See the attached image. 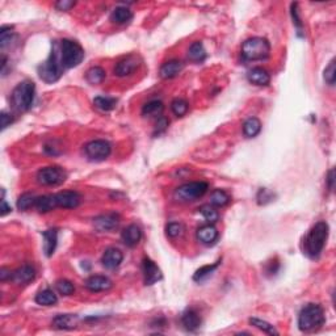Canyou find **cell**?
I'll list each match as a JSON object with an SVG mask.
<instances>
[{"mask_svg":"<svg viewBox=\"0 0 336 336\" xmlns=\"http://www.w3.org/2000/svg\"><path fill=\"white\" fill-rule=\"evenodd\" d=\"M328 233H330V227L324 221L315 223L309 230V233L305 236L304 240V252L309 258H319L324 246H326L327 239H328Z\"/></svg>","mask_w":336,"mask_h":336,"instance_id":"6da1fadb","label":"cell"},{"mask_svg":"<svg viewBox=\"0 0 336 336\" xmlns=\"http://www.w3.org/2000/svg\"><path fill=\"white\" fill-rule=\"evenodd\" d=\"M326 315L322 306L317 304H309L302 307L298 314V328L302 332H311L323 326Z\"/></svg>","mask_w":336,"mask_h":336,"instance_id":"7a4b0ae2","label":"cell"},{"mask_svg":"<svg viewBox=\"0 0 336 336\" xmlns=\"http://www.w3.org/2000/svg\"><path fill=\"white\" fill-rule=\"evenodd\" d=\"M36 97V86L32 80H24L13 88L11 95L13 108L19 112H26L33 107Z\"/></svg>","mask_w":336,"mask_h":336,"instance_id":"3957f363","label":"cell"},{"mask_svg":"<svg viewBox=\"0 0 336 336\" xmlns=\"http://www.w3.org/2000/svg\"><path fill=\"white\" fill-rule=\"evenodd\" d=\"M63 70L65 67L61 61L59 44H55L52 54L49 55V58L38 67V75L45 83H54V81L59 80V78L63 74Z\"/></svg>","mask_w":336,"mask_h":336,"instance_id":"277c9868","label":"cell"},{"mask_svg":"<svg viewBox=\"0 0 336 336\" xmlns=\"http://www.w3.org/2000/svg\"><path fill=\"white\" fill-rule=\"evenodd\" d=\"M271 45L263 37H252L246 39L242 45V57L246 61H262L268 58Z\"/></svg>","mask_w":336,"mask_h":336,"instance_id":"5b68a950","label":"cell"},{"mask_svg":"<svg viewBox=\"0 0 336 336\" xmlns=\"http://www.w3.org/2000/svg\"><path fill=\"white\" fill-rule=\"evenodd\" d=\"M62 65L65 68H72L79 66L84 59V50L78 42L71 39H62L59 42Z\"/></svg>","mask_w":336,"mask_h":336,"instance_id":"8992f818","label":"cell"},{"mask_svg":"<svg viewBox=\"0 0 336 336\" xmlns=\"http://www.w3.org/2000/svg\"><path fill=\"white\" fill-rule=\"evenodd\" d=\"M209 189V185L205 181H191L183 184L175 191V198L181 202H192L201 198Z\"/></svg>","mask_w":336,"mask_h":336,"instance_id":"52a82bcc","label":"cell"},{"mask_svg":"<svg viewBox=\"0 0 336 336\" xmlns=\"http://www.w3.org/2000/svg\"><path fill=\"white\" fill-rule=\"evenodd\" d=\"M67 179V174L63 168L58 165H50V167L41 168L37 172V181L45 187H55V185L63 184Z\"/></svg>","mask_w":336,"mask_h":336,"instance_id":"ba28073f","label":"cell"},{"mask_svg":"<svg viewBox=\"0 0 336 336\" xmlns=\"http://www.w3.org/2000/svg\"><path fill=\"white\" fill-rule=\"evenodd\" d=\"M84 152L90 160H95V162H100V160H105L112 152V146L108 141L104 139H95L91 141L87 145L84 146Z\"/></svg>","mask_w":336,"mask_h":336,"instance_id":"9c48e42d","label":"cell"},{"mask_svg":"<svg viewBox=\"0 0 336 336\" xmlns=\"http://www.w3.org/2000/svg\"><path fill=\"white\" fill-rule=\"evenodd\" d=\"M142 272L145 278V285H154L162 280V271L151 259L145 258L142 262Z\"/></svg>","mask_w":336,"mask_h":336,"instance_id":"30bf717a","label":"cell"},{"mask_svg":"<svg viewBox=\"0 0 336 336\" xmlns=\"http://www.w3.org/2000/svg\"><path fill=\"white\" fill-rule=\"evenodd\" d=\"M120 223V216L116 213H108L103 216L96 217L94 220V226L97 231L105 233V231H112L116 229Z\"/></svg>","mask_w":336,"mask_h":336,"instance_id":"8fae6325","label":"cell"},{"mask_svg":"<svg viewBox=\"0 0 336 336\" xmlns=\"http://www.w3.org/2000/svg\"><path fill=\"white\" fill-rule=\"evenodd\" d=\"M57 205L63 209H75L80 204L81 197L78 192L75 191H63L55 194Z\"/></svg>","mask_w":336,"mask_h":336,"instance_id":"7c38bea8","label":"cell"},{"mask_svg":"<svg viewBox=\"0 0 336 336\" xmlns=\"http://www.w3.org/2000/svg\"><path fill=\"white\" fill-rule=\"evenodd\" d=\"M139 66V59L137 55H129L126 58L121 59L118 63L114 67V75L123 78V76H128V75L133 74L136 71Z\"/></svg>","mask_w":336,"mask_h":336,"instance_id":"4fadbf2b","label":"cell"},{"mask_svg":"<svg viewBox=\"0 0 336 336\" xmlns=\"http://www.w3.org/2000/svg\"><path fill=\"white\" fill-rule=\"evenodd\" d=\"M36 278V269L29 264H25L23 267L17 268L12 272L11 280L17 285H26L32 282Z\"/></svg>","mask_w":336,"mask_h":336,"instance_id":"5bb4252c","label":"cell"},{"mask_svg":"<svg viewBox=\"0 0 336 336\" xmlns=\"http://www.w3.org/2000/svg\"><path fill=\"white\" fill-rule=\"evenodd\" d=\"M86 288L88 289L90 291H92V293H97V291H105L108 290V289L112 288V285H113V282H112V280L108 277H105V276H91V277H88L87 280H86Z\"/></svg>","mask_w":336,"mask_h":336,"instance_id":"9a60e30c","label":"cell"},{"mask_svg":"<svg viewBox=\"0 0 336 336\" xmlns=\"http://www.w3.org/2000/svg\"><path fill=\"white\" fill-rule=\"evenodd\" d=\"M123 260V254L118 248L114 247H109L105 249L101 258V263L107 269H114L122 263Z\"/></svg>","mask_w":336,"mask_h":336,"instance_id":"2e32d148","label":"cell"},{"mask_svg":"<svg viewBox=\"0 0 336 336\" xmlns=\"http://www.w3.org/2000/svg\"><path fill=\"white\" fill-rule=\"evenodd\" d=\"M121 239H122L125 246L133 248L142 239V231L137 225H129L121 234Z\"/></svg>","mask_w":336,"mask_h":336,"instance_id":"e0dca14e","label":"cell"},{"mask_svg":"<svg viewBox=\"0 0 336 336\" xmlns=\"http://www.w3.org/2000/svg\"><path fill=\"white\" fill-rule=\"evenodd\" d=\"M184 68V63L178 59H171V61L165 62L163 63L160 70H159V74H160V78L162 79H172L175 76H178Z\"/></svg>","mask_w":336,"mask_h":336,"instance_id":"ac0fdd59","label":"cell"},{"mask_svg":"<svg viewBox=\"0 0 336 336\" xmlns=\"http://www.w3.org/2000/svg\"><path fill=\"white\" fill-rule=\"evenodd\" d=\"M197 239L205 246H212L218 239V230L212 223L204 225L197 230Z\"/></svg>","mask_w":336,"mask_h":336,"instance_id":"d6986e66","label":"cell"},{"mask_svg":"<svg viewBox=\"0 0 336 336\" xmlns=\"http://www.w3.org/2000/svg\"><path fill=\"white\" fill-rule=\"evenodd\" d=\"M58 243V230L50 229L44 233V252L48 258L53 256Z\"/></svg>","mask_w":336,"mask_h":336,"instance_id":"ffe728a7","label":"cell"},{"mask_svg":"<svg viewBox=\"0 0 336 336\" xmlns=\"http://www.w3.org/2000/svg\"><path fill=\"white\" fill-rule=\"evenodd\" d=\"M78 323V317L72 314H61L53 320V326L58 330H72Z\"/></svg>","mask_w":336,"mask_h":336,"instance_id":"44dd1931","label":"cell"},{"mask_svg":"<svg viewBox=\"0 0 336 336\" xmlns=\"http://www.w3.org/2000/svg\"><path fill=\"white\" fill-rule=\"evenodd\" d=\"M181 323L185 327V330L191 331H197L201 326V318L194 310H187L183 317H181Z\"/></svg>","mask_w":336,"mask_h":336,"instance_id":"7402d4cb","label":"cell"},{"mask_svg":"<svg viewBox=\"0 0 336 336\" xmlns=\"http://www.w3.org/2000/svg\"><path fill=\"white\" fill-rule=\"evenodd\" d=\"M247 78L252 84H256V86H268L269 81H271L269 74L262 67H255L249 70Z\"/></svg>","mask_w":336,"mask_h":336,"instance_id":"603a6c76","label":"cell"},{"mask_svg":"<svg viewBox=\"0 0 336 336\" xmlns=\"http://www.w3.org/2000/svg\"><path fill=\"white\" fill-rule=\"evenodd\" d=\"M133 19V12L126 8V7H117L114 8L112 15H110V21L117 25H123V24H128L130 20Z\"/></svg>","mask_w":336,"mask_h":336,"instance_id":"cb8c5ba5","label":"cell"},{"mask_svg":"<svg viewBox=\"0 0 336 336\" xmlns=\"http://www.w3.org/2000/svg\"><path fill=\"white\" fill-rule=\"evenodd\" d=\"M36 209L38 210L39 213H49L52 212L54 207H57V200H55V194H46V196H39L36 198V204H34Z\"/></svg>","mask_w":336,"mask_h":336,"instance_id":"d4e9b609","label":"cell"},{"mask_svg":"<svg viewBox=\"0 0 336 336\" xmlns=\"http://www.w3.org/2000/svg\"><path fill=\"white\" fill-rule=\"evenodd\" d=\"M262 132V122L256 117H249L243 123V134L247 138H255Z\"/></svg>","mask_w":336,"mask_h":336,"instance_id":"484cf974","label":"cell"},{"mask_svg":"<svg viewBox=\"0 0 336 336\" xmlns=\"http://www.w3.org/2000/svg\"><path fill=\"white\" fill-rule=\"evenodd\" d=\"M188 58L192 62H204L206 58V50L200 41L193 42L188 50Z\"/></svg>","mask_w":336,"mask_h":336,"instance_id":"4316f807","label":"cell"},{"mask_svg":"<svg viewBox=\"0 0 336 336\" xmlns=\"http://www.w3.org/2000/svg\"><path fill=\"white\" fill-rule=\"evenodd\" d=\"M36 302L41 306H53L58 302V297L52 289H44L36 296Z\"/></svg>","mask_w":336,"mask_h":336,"instance_id":"83f0119b","label":"cell"},{"mask_svg":"<svg viewBox=\"0 0 336 336\" xmlns=\"http://www.w3.org/2000/svg\"><path fill=\"white\" fill-rule=\"evenodd\" d=\"M105 76H107V72H105V70L101 67H99V66L91 67L90 70L87 71V74H86V79H87L88 83L94 84V86L103 83V81L105 80Z\"/></svg>","mask_w":336,"mask_h":336,"instance_id":"f1b7e54d","label":"cell"},{"mask_svg":"<svg viewBox=\"0 0 336 336\" xmlns=\"http://www.w3.org/2000/svg\"><path fill=\"white\" fill-rule=\"evenodd\" d=\"M164 109V105H163L162 101L159 100H151L149 101L147 104H145L142 108V114L143 116H149V117H154V116H160Z\"/></svg>","mask_w":336,"mask_h":336,"instance_id":"f546056e","label":"cell"},{"mask_svg":"<svg viewBox=\"0 0 336 336\" xmlns=\"http://www.w3.org/2000/svg\"><path fill=\"white\" fill-rule=\"evenodd\" d=\"M94 105L97 109L103 110V112H110L113 110L117 105V100L113 97H105V96H97L94 99Z\"/></svg>","mask_w":336,"mask_h":336,"instance_id":"4dcf8cb0","label":"cell"},{"mask_svg":"<svg viewBox=\"0 0 336 336\" xmlns=\"http://www.w3.org/2000/svg\"><path fill=\"white\" fill-rule=\"evenodd\" d=\"M230 202V196L222 189H216L210 194V204L213 206H225Z\"/></svg>","mask_w":336,"mask_h":336,"instance_id":"1f68e13d","label":"cell"},{"mask_svg":"<svg viewBox=\"0 0 336 336\" xmlns=\"http://www.w3.org/2000/svg\"><path fill=\"white\" fill-rule=\"evenodd\" d=\"M249 323L254 327H256L258 330L263 331L265 333H269V335H278V331L276 330L275 327L272 326L271 323L265 322L263 319H259V318H249Z\"/></svg>","mask_w":336,"mask_h":336,"instance_id":"d6a6232c","label":"cell"},{"mask_svg":"<svg viewBox=\"0 0 336 336\" xmlns=\"http://www.w3.org/2000/svg\"><path fill=\"white\" fill-rule=\"evenodd\" d=\"M220 263L221 262H217L212 265H204V267H201L200 269H197L193 276L194 281H202V280H205V278L213 275V272L216 271L217 267L220 265Z\"/></svg>","mask_w":336,"mask_h":336,"instance_id":"836d02e7","label":"cell"},{"mask_svg":"<svg viewBox=\"0 0 336 336\" xmlns=\"http://www.w3.org/2000/svg\"><path fill=\"white\" fill-rule=\"evenodd\" d=\"M36 198L37 197H34V194L32 193L21 194L19 197V200H17V207H19V210L26 212V210H29L32 206H34V204H36Z\"/></svg>","mask_w":336,"mask_h":336,"instance_id":"e575fe53","label":"cell"},{"mask_svg":"<svg viewBox=\"0 0 336 336\" xmlns=\"http://www.w3.org/2000/svg\"><path fill=\"white\" fill-rule=\"evenodd\" d=\"M171 109L175 116L183 117L187 114L188 109H189V105H188V103L184 99H175L171 103Z\"/></svg>","mask_w":336,"mask_h":336,"instance_id":"d590c367","label":"cell"},{"mask_svg":"<svg viewBox=\"0 0 336 336\" xmlns=\"http://www.w3.org/2000/svg\"><path fill=\"white\" fill-rule=\"evenodd\" d=\"M55 288L62 296H71L75 291L74 284L70 280H66V278H62V280H58L55 282Z\"/></svg>","mask_w":336,"mask_h":336,"instance_id":"8d00e7d4","label":"cell"},{"mask_svg":"<svg viewBox=\"0 0 336 336\" xmlns=\"http://www.w3.org/2000/svg\"><path fill=\"white\" fill-rule=\"evenodd\" d=\"M200 213L209 223L217 222L218 218H220V214H218V212L216 210V207L210 206V205H204V206H201Z\"/></svg>","mask_w":336,"mask_h":336,"instance_id":"74e56055","label":"cell"},{"mask_svg":"<svg viewBox=\"0 0 336 336\" xmlns=\"http://www.w3.org/2000/svg\"><path fill=\"white\" fill-rule=\"evenodd\" d=\"M324 80H326V83L328 84V86H333L335 84V80H336V63H335V59H332V61L330 62V65L327 66L326 70H324Z\"/></svg>","mask_w":336,"mask_h":336,"instance_id":"f35d334b","label":"cell"},{"mask_svg":"<svg viewBox=\"0 0 336 336\" xmlns=\"http://www.w3.org/2000/svg\"><path fill=\"white\" fill-rule=\"evenodd\" d=\"M183 231H184V227L179 222L168 223L167 227H165V233H167V235L170 236V238H178V236H180L181 234H183Z\"/></svg>","mask_w":336,"mask_h":336,"instance_id":"ab89813d","label":"cell"},{"mask_svg":"<svg viewBox=\"0 0 336 336\" xmlns=\"http://www.w3.org/2000/svg\"><path fill=\"white\" fill-rule=\"evenodd\" d=\"M12 28H11V26H3V28L0 29V46L6 48L11 42V39H12Z\"/></svg>","mask_w":336,"mask_h":336,"instance_id":"60d3db41","label":"cell"},{"mask_svg":"<svg viewBox=\"0 0 336 336\" xmlns=\"http://www.w3.org/2000/svg\"><path fill=\"white\" fill-rule=\"evenodd\" d=\"M168 125H170V120H168L167 117L164 116H160L158 118V121H156L155 123V130H154V136H156V134H162V133H164L165 130L168 129Z\"/></svg>","mask_w":336,"mask_h":336,"instance_id":"b9f144b4","label":"cell"},{"mask_svg":"<svg viewBox=\"0 0 336 336\" xmlns=\"http://www.w3.org/2000/svg\"><path fill=\"white\" fill-rule=\"evenodd\" d=\"M272 198H273V193H272V192H269L267 188H262V189L259 191L258 202L260 205L268 204L269 201H272Z\"/></svg>","mask_w":336,"mask_h":336,"instance_id":"7bdbcfd3","label":"cell"},{"mask_svg":"<svg viewBox=\"0 0 336 336\" xmlns=\"http://www.w3.org/2000/svg\"><path fill=\"white\" fill-rule=\"evenodd\" d=\"M74 6H75V2H67V0H61V2H58V3L55 4L57 10H59V11L71 10Z\"/></svg>","mask_w":336,"mask_h":336,"instance_id":"ee69618b","label":"cell"},{"mask_svg":"<svg viewBox=\"0 0 336 336\" xmlns=\"http://www.w3.org/2000/svg\"><path fill=\"white\" fill-rule=\"evenodd\" d=\"M291 16H293V23L296 24L298 28H302V23H301L300 16H298L297 4H291Z\"/></svg>","mask_w":336,"mask_h":336,"instance_id":"f6af8a7d","label":"cell"},{"mask_svg":"<svg viewBox=\"0 0 336 336\" xmlns=\"http://www.w3.org/2000/svg\"><path fill=\"white\" fill-rule=\"evenodd\" d=\"M12 122H13L12 117H11L8 113H6V112H3V113H2V130L7 129Z\"/></svg>","mask_w":336,"mask_h":336,"instance_id":"bcb514c9","label":"cell"},{"mask_svg":"<svg viewBox=\"0 0 336 336\" xmlns=\"http://www.w3.org/2000/svg\"><path fill=\"white\" fill-rule=\"evenodd\" d=\"M333 181H335V171L332 170H330V172H328V176H327V184H328V189H330L331 192L333 191Z\"/></svg>","mask_w":336,"mask_h":336,"instance_id":"7dc6e473","label":"cell"},{"mask_svg":"<svg viewBox=\"0 0 336 336\" xmlns=\"http://www.w3.org/2000/svg\"><path fill=\"white\" fill-rule=\"evenodd\" d=\"M11 276H12L11 271H8L7 268H2V271H0V280H2V281H6L8 277L11 278Z\"/></svg>","mask_w":336,"mask_h":336,"instance_id":"c3c4849f","label":"cell"},{"mask_svg":"<svg viewBox=\"0 0 336 336\" xmlns=\"http://www.w3.org/2000/svg\"><path fill=\"white\" fill-rule=\"evenodd\" d=\"M11 212V206H8L6 202V198H4V194H3V198H2V216H6L7 213H10Z\"/></svg>","mask_w":336,"mask_h":336,"instance_id":"681fc988","label":"cell"}]
</instances>
